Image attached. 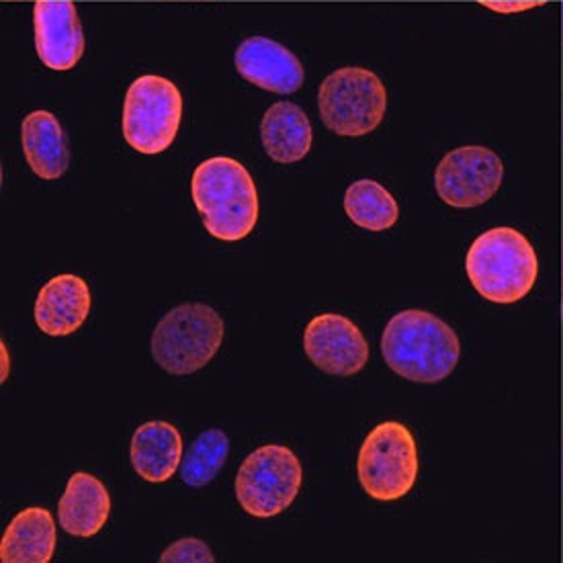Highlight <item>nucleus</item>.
I'll use <instances>...</instances> for the list:
<instances>
[{"label":"nucleus","mask_w":563,"mask_h":563,"mask_svg":"<svg viewBox=\"0 0 563 563\" xmlns=\"http://www.w3.org/2000/svg\"><path fill=\"white\" fill-rule=\"evenodd\" d=\"M382 355L387 367L404 379L439 384L460 363V336L430 311L404 310L387 322Z\"/></svg>","instance_id":"obj_1"},{"label":"nucleus","mask_w":563,"mask_h":563,"mask_svg":"<svg viewBox=\"0 0 563 563\" xmlns=\"http://www.w3.org/2000/svg\"><path fill=\"white\" fill-rule=\"evenodd\" d=\"M195 208L209 234L222 242L244 240L258 222V194L244 164L228 156L209 158L195 168Z\"/></svg>","instance_id":"obj_2"},{"label":"nucleus","mask_w":563,"mask_h":563,"mask_svg":"<svg viewBox=\"0 0 563 563\" xmlns=\"http://www.w3.org/2000/svg\"><path fill=\"white\" fill-rule=\"evenodd\" d=\"M465 271L475 291L494 303H517L529 296L539 275V258L519 230L500 225L474 240Z\"/></svg>","instance_id":"obj_3"},{"label":"nucleus","mask_w":563,"mask_h":563,"mask_svg":"<svg viewBox=\"0 0 563 563\" xmlns=\"http://www.w3.org/2000/svg\"><path fill=\"white\" fill-rule=\"evenodd\" d=\"M222 316L206 303H183L164 316L152 332V356L170 375H194L218 355L223 342Z\"/></svg>","instance_id":"obj_4"},{"label":"nucleus","mask_w":563,"mask_h":563,"mask_svg":"<svg viewBox=\"0 0 563 563\" xmlns=\"http://www.w3.org/2000/svg\"><path fill=\"white\" fill-rule=\"evenodd\" d=\"M318 111L332 134L361 137L375 132L386 118L387 90L375 73L346 66L320 85Z\"/></svg>","instance_id":"obj_5"},{"label":"nucleus","mask_w":563,"mask_h":563,"mask_svg":"<svg viewBox=\"0 0 563 563\" xmlns=\"http://www.w3.org/2000/svg\"><path fill=\"white\" fill-rule=\"evenodd\" d=\"M356 475L373 500L394 503L404 498L418 477L415 434L394 420L377 424L361 445Z\"/></svg>","instance_id":"obj_6"},{"label":"nucleus","mask_w":563,"mask_h":563,"mask_svg":"<svg viewBox=\"0 0 563 563\" xmlns=\"http://www.w3.org/2000/svg\"><path fill=\"white\" fill-rule=\"evenodd\" d=\"M183 119V97L164 76H140L130 85L123 103V137L140 154L170 148Z\"/></svg>","instance_id":"obj_7"},{"label":"nucleus","mask_w":563,"mask_h":563,"mask_svg":"<svg viewBox=\"0 0 563 563\" xmlns=\"http://www.w3.org/2000/svg\"><path fill=\"white\" fill-rule=\"evenodd\" d=\"M301 482V463L289 446H258L238 470V505L251 517L273 519L294 505Z\"/></svg>","instance_id":"obj_8"},{"label":"nucleus","mask_w":563,"mask_h":563,"mask_svg":"<svg viewBox=\"0 0 563 563\" xmlns=\"http://www.w3.org/2000/svg\"><path fill=\"white\" fill-rule=\"evenodd\" d=\"M505 164L484 146L451 150L434 170V189L449 208L474 209L498 194Z\"/></svg>","instance_id":"obj_9"},{"label":"nucleus","mask_w":563,"mask_h":563,"mask_svg":"<svg viewBox=\"0 0 563 563\" xmlns=\"http://www.w3.org/2000/svg\"><path fill=\"white\" fill-rule=\"evenodd\" d=\"M303 351L313 367L336 377H353L369 361L363 332L341 313H320L303 332Z\"/></svg>","instance_id":"obj_10"},{"label":"nucleus","mask_w":563,"mask_h":563,"mask_svg":"<svg viewBox=\"0 0 563 563\" xmlns=\"http://www.w3.org/2000/svg\"><path fill=\"white\" fill-rule=\"evenodd\" d=\"M35 52L49 70H73L85 54V31L73 2L40 0L33 7Z\"/></svg>","instance_id":"obj_11"},{"label":"nucleus","mask_w":563,"mask_h":563,"mask_svg":"<svg viewBox=\"0 0 563 563\" xmlns=\"http://www.w3.org/2000/svg\"><path fill=\"white\" fill-rule=\"evenodd\" d=\"M234 64L238 75L246 82L275 95H294L306 78L296 54L263 35H254L238 45Z\"/></svg>","instance_id":"obj_12"},{"label":"nucleus","mask_w":563,"mask_h":563,"mask_svg":"<svg viewBox=\"0 0 563 563\" xmlns=\"http://www.w3.org/2000/svg\"><path fill=\"white\" fill-rule=\"evenodd\" d=\"M90 289L78 275H58L45 283L35 299V324L47 336H70L87 322Z\"/></svg>","instance_id":"obj_13"},{"label":"nucleus","mask_w":563,"mask_h":563,"mask_svg":"<svg viewBox=\"0 0 563 563\" xmlns=\"http://www.w3.org/2000/svg\"><path fill=\"white\" fill-rule=\"evenodd\" d=\"M111 515V496L95 475L78 472L66 484L58 503L59 527L73 537L89 539L101 533Z\"/></svg>","instance_id":"obj_14"},{"label":"nucleus","mask_w":563,"mask_h":563,"mask_svg":"<svg viewBox=\"0 0 563 563\" xmlns=\"http://www.w3.org/2000/svg\"><path fill=\"white\" fill-rule=\"evenodd\" d=\"M130 460L135 474L150 484H163L177 474L183 461V437L164 420L144 422L132 437Z\"/></svg>","instance_id":"obj_15"},{"label":"nucleus","mask_w":563,"mask_h":563,"mask_svg":"<svg viewBox=\"0 0 563 563\" xmlns=\"http://www.w3.org/2000/svg\"><path fill=\"white\" fill-rule=\"evenodd\" d=\"M21 144L31 170L44 180H58L70 166L68 137L49 111H31L21 123Z\"/></svg>","instance_id":"obj_16"},{"label":"nucleus","mask_w":563,"mask_h":563,"mask_svg":"<svg viewBox=\"0 0 563 563\" xmlns=\"http://www.w3.org/2000/svg\"><path fill=\"white\" fill-rule=\"evenodd\" d=\"M56 522L47 508L31 506L19 512L0 541L2 563H47L56 553Z\"/></svg>","instance_id":"obj_17"},{"label":"nucleus","mask_w":563,"mask_h":563,"mask_svg":"<svg viewBox=\"0 0 563 563\" xmlns=\"http://www.w3.org/2000/svg\"><path fill=\"white\" fill-rule=\"evenodd\" d=\"M261 142L271 161L299 163L308 156L313 142L310 119L299 104L291 101L271 104L261 121Z\"/></svg>","instance_id":"obj_18"},{"label":"nucleus","mask_w":563,"mask_h":563,"mask_svg":"<svg viewBox=\"0 0 563 563\" xmlns=\"http://www.w3.org/2000/svg\"><path fill=\"white\" fill-rule=\"evenodd\" d=\"M344 211L349 220L369 232H386L400 218V206L384 185L361 178L344 194Z\"/></svg>","instance_id":"obj_19"},{"label":"nucleus","mask_w":563,"mask_h":563,"mask_svg":"<svg viewBox=\"0 0 563 563\" xmlns=\"http://www.w3.org/2000/svg\"><path fill=\"white\" fill-rule=\"evenodd\" d=\"M230 453L228 434L220 429L201 432L187 449V455L180 461V479L191 488H203L211 484L222 472Z\"/></svg>","instance_id":"obj_20"},{"label":"nucleus","mask_w":563,"mask_h":563,"mask_svg":"<svg viewBox=\"0 0 563 563\" xmlns=\"http://www.w3.org/2000/svg\"><path fill=\"white\" fill-rule=\"evenodd\" d=\"M158 562L213 563L216 558H213L208 543H203L201 539H195V537H187V539H178L177 543H173L170 548L164 549V553L158 558Z\"/></svg>","instance_id":"obj_21"},{"label":"nucleus","mask_w":563,"mask_h":563,"mask_svg":"<svg viewBox=\"0 0 563 563\" xmlns=\"http://www.w3.org/2000/svg\"><path fill=\"white\" fill-rule=\"evenodd\" d=\"M539 2H484V7H488L492 11L498 13H520L527 9H533Z\"/></svg>","instance_id":"obj_22"},{"label":"nucleus","mask_w":563,"mask_h":563,"mask_svg":"<svg viewBox=\"0 0 563 563\" xmlns=\"http://www.w3.org/2000/svg\"><path fill=\"white\" fill-rule=\"evenodd\" d=\"M0 353H2V373H0L2 377H0V382L4 384L9 379V367H11V358H9V351H7L4 342L0 344Z\"/></svg>","instance_id":"obj_23"}]
</instances>
